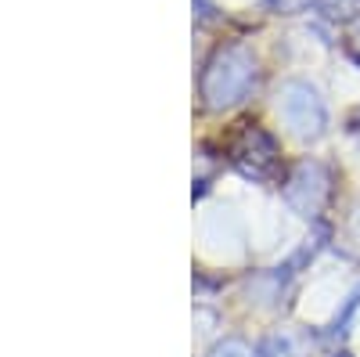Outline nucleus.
<instances>
[{"instance_id":"nucleus-3","label":"nucleus","mask_w":360,"mask_h":357,"mask_svg":"<svg viewBox=\"0 0 360 357\" xmlns=\"http://www.w3.org/2000/svg\"><path fill=\"white\" fill-rule=\"evenodd\" d=\"M285 199L303 217H314L321 206H324V199H328V170L317 159L299 163L292 170V177H288V184H285Z\"/></svg>"},{"instance_id":"nucleus-2","label":"nucleus","mask_w":360,"mask_h":357,"mask_svg":"<svg viewBox=\"0 0 360 357\" xmlns=\"http://www.w3.org/2000/svg\"><path fill=\"white\" fill-rule=\"evenodd\" d=\"M278 112L295 137H321L324 134V123H328L324 101L307 83H285L278 94Z\"/></svg>"},{"instance_id":"nucleus-4","label":"nucleus","mask_w":360,"mask_h":357,"mask_svg":"<svg viewBox=\"0 0 360 357\" xmlns=\"http://www.w3.org/2000/svg\"><path fill=\"white\" fill-rule=\"evenodd\" d=\"M234 163L249 177H270L278 170V144L263 130H245L234 148Z\"/></svg>"},{"instance_id":"nucleus-6","label":"nucleus","mask_w":360,"mask_h":357,"mask_svg":"<svg viewBox=\"0 0 360 357\" xmlns=\"http://www.w3.org/2000/svg\"><path fill=\"white\" fill-rule=\"evenodd\" d=\"M213 357H252V353H249V346H245V343L227 339L224 346H217V350H213Z\"/></svg>"},{"instance_id":"nucleus-5","label":"nucleus","mask_w":360,"mask_h":357,"mask_svg":"<svg viewBox=\"0 0 360 357\" xmlns=\"http://www.w3.org/2000/svg\"><path fill=\"white\" fill-rule=\"evenodd\" d=\"M259 353H263V357H303L292 336H270V339L263 343V350H259Z\"/></svg>"},{"instance_id":"nucleus-1","label":"nucleus","mask_w":360,"mask_h":357,"mask_svg":"<svg viewBox=\"0 0 360 357\" xmlns=\"http://www.w3.org/2000/svg\"><path fill=\"white\" fill-rule=\"evenodd\" d=\"M256 80V62L242 51V47H227L224 54H217V62L213 69L205 73V98L209 105H234V101H242L245 91L252 87Z\"/></svg>"},{"instance_id":"nucleus-7","label":"nucleus","mask_w":360,"mask_h":357,"mask_svg":"<svg viewBox=\"0 0 360 357\" xmlns=\"http://www.w3.org/2000/svg\"><path fill=\"white\" fill-rule=\"evenodd\" d=\"M339 357H349V353H339Z\"/></svg>"}]
</instances>
